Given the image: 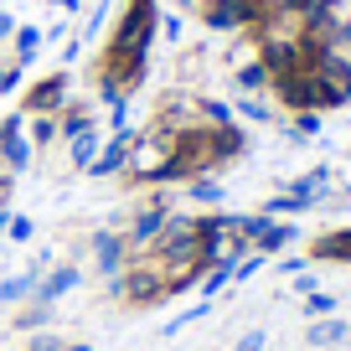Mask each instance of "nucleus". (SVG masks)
<instances>
[{
    "label": "nucleus",
    "instance_id": "f257e3e1",
    "mask_svg": "<svg viewBox=\"0 0 351 351\" xmlns=\"http://www.w3.org/2000/svg\"><path fill=\"white\" fill-rule=\"evenodd\" d=\"M67 99V73H52L32 88V99H26V114H57Z\"/></svg>",
    "mask_w": 351,
    "mask_h": 351
},
{
    "label": "nucleus",
    "instance_id": "f03ea898",
    "mask_svg": "<svg viewBox=\"0 0 351 351\" xmlns=\"http://www.w3.org/2000/svg\"><path fill=\"white\" fill-rule=\"evenodd\" d=\"M197 11H202V21H207L212 32H238V26H248L238 0H202Z\"/></svg>",
    "mask_w": 351,
    "mask_h": 351
},
{
    "label": "nucleus",
    "instance_id": "7ed1b4c3",
    "mask_svg": "<svg viewBox=\"0 0 351 351\" xmlns=\"http://www.w3.org/2000/svg\"><path fill=\"white\" fill-rule=\"evenodd\" d=\"M124 248H130V238H119V232H93V258H99L104 274L124 269Z\"/></svg>",
    "mask_w": 351,
    "mask_h": 351
},
{
    "label": "nucleus",
    "instance_id": "20e7f679",
    "mask_svg": "<svg viewBox=\"0 0 351 351\" xmlns=\"http://www.w3.org/2000/svg\"><path fill=\"white\" fill-rule=\"evenodd\" d=\"M77 279H83V274H77L73 263H67V269H52V274L36 285V305H52V300H62L67 289H77Z\"/></svg>",
    "mask_w": 351,
    "mask_h": 351
},
{
    "label": "nucleus",
    "instance_id": "39448f33",
    "mask_svg": "<svg viewBox=\"0 0 351 351\" xmlns=\"http://www.w3.org/2000/svg\"><path fill=\"white\" fill-rule=\"evenodd\" d=\"M165 217H171V212H165V207H145L140 217H134V228H130V243H140V248H150V243L160 238Z\"/></svg>",
    "mask_w": 351,
    "mask_h": 351
},
{
    "label": "nucleus",
    "instance_id": "423d86ee",
    "mask_svg": "<svg viewBox=\"0 0 351 351\" xmlns=\"http://www.w3.org/2000/svg\"><path fill=\"white\" fill-rule=\"evenodd\" d=\"M124 160H130V134H119V140H114L109 150H99V160L88 165V176H114Z\"/></svg>",
    "mask_w": 351,
    "mask_h": 351
},
{
    "label": "nucleus",
    "instance_id": "0eeeda50",
    "mask_svg": "<svg viewBox=\"0 0 351 351\" xmlns=\"http://www.w3.org/2000/svg\"><path fill=\"white\" fill-rule=\"evenodd\" d=\"M0 160L11 165V171H26V165H32V145L21 140V130H11V134H0Z\"/></svg>",
    "mask_w": 351,
    "mask_h": 351
},
{
    "label": "nucleus",
    "instance_id": "6e6552de",
    "mask_svg": "<svg viewBox=\"0 0 351 351\" xmlns=\"http://www.w3.org/2000/svg\"><path fill=\"white\" fill-rule=\"evenodd\" d=\"M295 243V228H285V222H269V228L253 238V253H279V248H289Z\"/></svg>",
    "mask_w": 351,
    "mask_h": 351
},
{
    "label": "nucleus",
    "instance_id": "1a4fd4ad",
    "mask_svg": "<svg viewBox=\"0 0 351 351\" xmlns=\"http://www.w3.org/2000/svg\"><path fill=\"white\" fill-rule=\"evenodd\" d=\"M93 160H99V130L88 124L83 134H73V165H83V171H88Z\"/></svg>",
    "mask_w": 351,
    "mask_h": 351
},
{
    "label": "nucleus",
    "instance_id": "9d476101",
    "mask_svg": "<svg viewBox=\"0 0 351 351\" xmlns=\"http://www.w3.org/2000/svg\"><path fill=\"white\" fill-rule=\"evenodd\" d=\"M346 336H351L346 320H320V326H310V330H305L310 346H336V341H346Z\"/></svg>",
    "mask_w": 351,
    "mask_h": 351
},
{
    "label": "nucleus",
    "instance_id": "9b49d317",
    "mask_svg": "<svg viewBox=\"0 0 351 351\" xmlns=\"http://www.w3.org/2000/svg\"><path fill=\"white\" fill-rule=\"evenodd\" d=\"M269 83H274V73H269L263 62H243L238 67V88H243V93H263Z\"/></svg>",
    "mask_w": 351,
    "mask_h": 351
},
{
    "label": "nucleus",
    "instance_id": "f8f14e48",
    "mask_svg": "<svg viewBox=\"0 0 351 351\" xmlns=\"http://www.w3.org/2000/svg\"><path fill=\"white\" fill-rule=\"evenodd\" d=\"M315 258H346L351 263V232H326L315 243Z\"/></svg>",
    "mask_w": 351,
    "mask_h": 351
},
{
    "label": "nucleus",
    "instance_id": "ddd939ff",
    "mask_svg": "<svg viewBox=\"0 0 351 351\" xmlns=\"http://www.w3.org/2000/svg\"><path fill=\"white\" fill-rule=\"evenodd\" d=\"M36 47H42V32H36V26H16V67L32 62Z\"/></svg>",
    "mask_w": 351,
    "mask_h": 351
},
{
    "label": "nucleus",
    "instance_id": "4468645a",
    "mask_svg": "<svg viewBox=\"0 0 351 351\" xmlns=\"http://www.w3.org/2000/svg\"><path fill=\"white\" fill-rule=\"evenodd\" d=\"M26 295H36V269H26V274L0 285V300H26Z\"/></svg>",
    "mask_w": 351,
    "mask_h": 351
},
{
    "label": "nucleus",
    "instance_id": "2eb2a0df",
    "mask_svg": "<svg viewBox=\"0 0 351 351\" xmlns=\"http://www.w3.org/2000/svg\"><path fill=\"white\" fill-rule=\"evenodd\" d=\"M57 134H62V130H57L52 114H32V140H36V145H52Z\"/></svg>",
    "mask_w": 351,
    "mask_h": 351
},
{
    "label": "nucleus",
    "instance_id": "dca6fc26",
    "mask_svg": "<svg viewBox=\"0 0 351 351\" xmlns=\"http://www.w3.org/2000/svg\"><path fill=\"white\" fill-rule=\"evenodd\" d=\"M295 134H300V140L320 134V114H315V109H300V114H295Z\"/></svg>",
    "mask_w": 351,
    "mask_h": 351
},
{
    "label": "nucleus",
    "instance_id": "f3484780",
    "mask_svg": "<svg viewBox=\"0 0 351 351\" xmlns=\"http://www.w3.org/2000/svg\"><path fill=\"white\" fill-rule=\"evenodd\" d=\"M191 197H197V202H212V207H217V202H222V186L202 176V181H191Z\"/></svg>",
    "mask_w": 351,
    "mask_h": 351
},
{
    "label": "nucleus",
    "instance_id": "a211bd4d",
    "mask_svg": "<svg viewBox=\"0 0 351 351\" xmlns=\"http://www.w3.org/2000/svg\"><path fill=\"white\" fill-rule=\"evenodd\" d=\"M330 310H336V295H305V315H330Z\"/></svg>",
    "mask_w": 351,
    "mask_h": 351
},
{
    "label": "nucleus",
    "instance_id": "6ab92c4d",
    "mask_svg": "<svg viewBox=\"0 0 351 351\" xmlns=\"http://www.w3.org/2000/svg\"><path fill=\"white\" fill-rule=\"evenodd\" d=\"M238 114H243V119H269V104H263L258 93H248V99L238 104Z\"/></svg>",
    "mask_w": 351,
    "mask_h": 351
},
{
    "label": "nucleus",
    "instance_id": "aec40b11",
    "mask_svg": "<svg viewBox=\"0 0 351 351\" xmlns=\"http://www.w3.org/2000/svg\"><path fill=\"white\" fill-rule=\"evenodd\" d=\"M5 232H11V243H26L36 232V222L32 217H11V222H5Z\"/></svg>",
    "mask_w": 351,
    "mask_h": 351
},
{
    "label": "nucleus",
    "instance_id": "412c9836",
    "mask_svg": "<svg viewBox=\"0 0 351 351\" xmlns=\"http://www.w3.org/2000/svg\"><path fill=\"white\" fill-rule=\"evenodd\" d=\"M330 47H346L351 52V16H341V21L330 26Z\"/></svg>",
    "mask_w": 351,
    "mask_h": 351
},
{
    "label": "nucleus",
    "instance_id": "4be33fe9",
    "mask_svg": "<svg viewBox=\"0 0 351 351\" xmlns=\"http://www.w3.org/2000/svg\"><path fill=\"white\" fill-rule=\"evenodd\" d=\"M263 341H269L263 330H243V336H238V346H232V351H263Z\"/></svg>",
    "mask_w": 351,
    "mask_h": 351
},
{
    "label": "nucleus",
    "instance_id": "5701e85b",
    "mask_svg": "<svg viewBox=\"0 0 351 351\" xmlns=\"http://www.w3.org/2000/svg\"><path fill=\"white\" fill-rule=\"evenodd\" d=\"M32 351H62V341H57V336H36Z\"/></svg>",
    "mask_w": 351,
    "mask_h": 351
},
{
    "label": "nucleus",
    "instance_id": "b1692460",
    "mask_svg": "<svg viewBox=\"0 0 351 351\" xmlns=\"http://www.w3.org/2000/svg\"><path fill=\"white\" fill-rule=\"evenodd\" d=\"M16 77H21V67H0V93H5V88H16Z\"/></svg>",
    "mask_w": 351,
    "mask_h": 351
},
{
    "label": "nucleus",
    "instance_id": "393cba45",
    "mask_svg": "<svg viewBox=\"0 0 351 351\" xmlns=\"http://www.w3.org/2000/svg\"><path fill=\"white\" fill-rule=\"evenodd\" d=\"M176 5H186V11H197V0H176Z\"/></svg>",
    "mask_w": 351,
    "mask_h": 351
},
{
    "label": "nucleus",
    "instance_id": "a878e982",
    "mask_svg": "<svg viewBox=\"0 0 351 351\" xmlns=\"http://www.w3.org/2000/svg\"><path fill=\"white\" fill-rule=\"evenodd\" d=\"M5 222H11V217H5V212H0V232H5Z\"/></svg>",
    "mask_w": 351,
    "mask_h": 351
},
{
    "label": "nucleus",
    "instance_id": "bb28decb",
    "mask_svg": "<svg viewBox=\"0 0 351 351\" xmlns=\"http://www.w3.org/2000/svg\"><path fill=\"white\" fill-rule=\"evenodd\" d=\"M67 351H88V346H67Z\"/></svg>",
    "mask_w": 351,
    "mask_h": 351
}]
</instances>
